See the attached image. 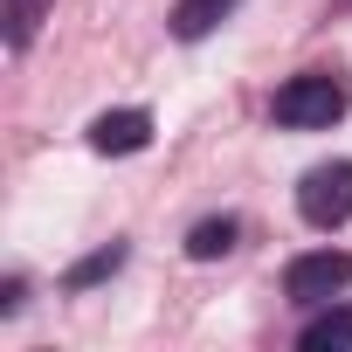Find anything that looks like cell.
<instances>
[{"label": "cell", "instance_id": "cell-1", "mask_svg": "<svg viewBox=\"0 0 352 352\" xmlns=\"http://www.w3.org/2000/svg\"><path fill=\"white\" fill-rule=\"evenodd\" d=\"M270 118H276L283 131H324V124L345 118V83L324 76V69H304V76H290V83L270 97Z\"/></svg>", "mask_w": 352, "mask_h": 352}, {"label": "cell", "instance_id": "cell-2", "mask_svg": "<svg viewBox=\"0 0 352 352\" xmlns=\"http://www.w3.org/2000/svg\"><path fill=\"white\" fill-rule=\"evenodd\" d=\"M297 214L311 228H345L352 221V159H331V166H311L297 180Z\"/></svg>", "mask_w": 352, "mask_h": 352}, {"label": "cell", "instance_id": "cell-3", "mask_svg": "<svg viewBox=\"0 0 352 352\" xmlns=\"http://www.w3.org/2000/svg\"><path fill=\"white\" fill-rule=\"evenodd\" d=\"M345 283H352V256L345 249H311V256H290V270H283V297L290 304H331Z\"/></svg>", "mask_w": 352, "mask_h": 352}, {"label": "cell", "instance_id": "cell-4", "mask_svg": "<svg viewBox=\"0 0 352 352\" xmlns=\"http://www.w3.org/2000/svg\"><path fill=\"white\" fill-rule=\"evenodd\" d=\"M145 145H152V111H104V118H90V152L124 159V152H145Z\"/></svg>", "mask_w": 352, "mask_h": 352}, {"label": "cell", "instance_id": "cell-5", "mask_svg": "<svg viewBox=\"0 0 352 352\" xmlns=\"http://www.w3.org/2000/svg\"><path fill=\"white\" fill-rule=\"evenodd\" d=\"M228 14H235V0H173V35H180V42H201V35H214Z\"/></svg>", "mask_w": 352, "mask_h": 352}, {"label": "cell", "instance_id": "cell-6", "mask_svg": "<svg viewBox=\"0 0 352 352\" xmlns=\"http://www.w3.org/2000/svg\"><path fill=\"white\" fill-rule=\"evenodd\" d=\"M124 256H131L124 242H104V249H90L83 263H69V270H63V290H97V283H111V276L124 270Z\"/></svg>", "mask_w": 352, "mask_h": 352}, {"label": "cell", "instance_id": "cell-7", "mask_svg": "<svg viewBox=\"0 0 352 352\" xmlns=\"http://www.w3.org/2000/svg\"><path fill=\"white\" fill-rule=\"evenodd\" d=\"M235 235H242V221H235V214H208V221H194L187 256H194V263H221V256L235 249Z\"/></svg>", "mask_w": 352, "mask_h": 352}, {"label": "cell", "instance_id": "cell-8", "mask_svg": "<svg viewBox=\"0 0 352 352\" xmlns=\"http://www.w3.org/2000/svg\"><path fill=\"white\" fill-rule=\"evenodd\" d=\"M49 8H56V0H0V21H8V49L14 56L35 42V28L49 21Z\"/></svg>", "mask_w": 352, "mask_h": 352}, {"label": "cell", "instance_id": "cell-9", "mask_svg": "<svg viewBox=\"0 0 352 352\" xmlns=\"http://www.w3.org/2000/svg\"><path fill=\"white\" fill-rule=\"evenodd\" d=\"M297 345H304V352H345V345H352V311H324V318H311V324L297 331Z\"/></svg>", "mask_w": 352, "mask_h": 352}]
</instances>
